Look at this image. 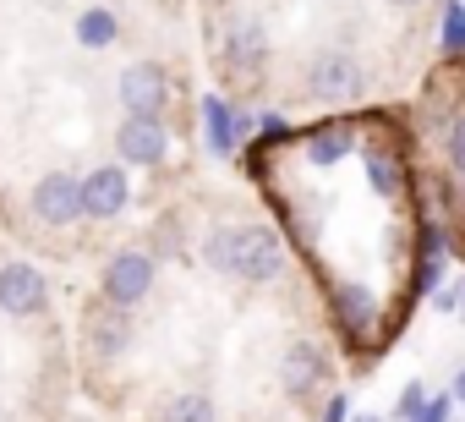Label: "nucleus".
Segmentation results:
<instances>
[{
  "label": "nucleus",
  "instance_id": "nucleus-21",
  "mask_svg": "<svg viewBox=\"0 0 465 422\" xmlns=\"http://www.w3.org/2000/svg\"><path fill=\"white\" fill-rule=\"evenodd\" d=\"M443 159L465 176V116H460V121H449V132H443Z\"/></svg>",
  "mask_w": 465,
  "mask_h": 422
},
{
  "label": "nucleus",
  "instance_id": "nucleus-7",
  "mask_svg": "<svg viewBox=\"0 0 465 422\" xmlns=\"http://www.w3.org/2000/svg\"><path fill=\"white\" fill-rule=\"evenodd\" d=\"M34 215L45 220V226H77L83 220V176H72V170H50V176H39V186H34Z\"/></svg>",
  "mask_w": 465,
  "mask_h": 422
},
{
  "label": "nucleus",
  "instance_id": "nucleus-5",
  "mask_svg": "<svg viewBox=\"0 0 465 422\" xmlns=\"http://www.w3.org/2000/svg\"><path fill=\"white\" fill-rule=\"evenodd\" d=\"M83 340H88V357L94 362H115L126 346H132V307H115V302H88L83 313Z\"/></svg>",
  "mask_w": 465,
  "mask_h": 422
},
{
  "label": "nucleus",
  "instance_id": "nucleus-4",
  "mask_svg": "<svg viewBox=\"0 0 465 422\" xmlns=\"http://www.w3.org/2000/svg\"><path fill=\"white\" fill-rule=\"evenodd\" d=\"M219 66L230 72V77H258L263 66H269V28L258 23V17H230V28H224V45H219Z\"/></svg>",
  "mask_w": 465,
  "mask_h": 422
},
{
  "label": "nucleus",
  "instance_id": "nucleus-17",
  "mask_svg": "<svg viewBox=\"0 0 465 422\" xmlns=\"http://www.w3.org/2000/svg\"><path fill=\"white\" fill-rule=\"evenodd\" d=\"M438 50L449 61H465V0H443V12H438Z\"/></svg>",
  "mask_w": 465,
  "mask_h": 422
},
{
  "label": "nucleus",
  "instance_id": "nucleus-8",
  "mask_svg": "<svg viewBox=\"0 0 465 422\" xmlns=\"http://www.w3.org/2000/svg\"><path fill=\"white\" fill-rule=\"evenodd\" d=\"M50 307V280L34 264H0V313L6 318H34Z\"/></svg>",
  "mask_w": 465,
  "mask_h": 422
},
{
  "label": "nucleus",
  "instance_id": "nucleus-12",
  "mask_svg": "<svg viewBox=\"0 0 465 422\" xmlns=\"http://www.w3.org/2000/svg\"><path fill=\"white\" fill-rule=\"evenodd\" d=\"M126 203H132V181L121 165H99L83 176V215L88 220H115Z\"/></svg>",
  "mask_w": 465,
  "mask_h": 422
},
{
  "label": "nucleus",
  "instance_id": "nucleus-11",
  "mask_svg": "<svg viewBox=\"0 0 465 422\" xmlns=\"http://www.w3.org/2000/svg\"><path fill=\"white\" fill-rule=\"evenodd\" d=\"M164 148H170V132H164L159 116H126V121L115 126V154H121V165H132V170L159 165Z\"/></svg>",
  "mask_w": 465,
  "mask_h": 422
},
{
  "label": "nucleus",
  "instance_id": "nucleus-25",
  "mask_svg": "<svg viewBox=\"0 0 465 422\" xmlns=\"http://www.w3.org/2000/svg\"><path fill=\"white\" fill-rule=\"evenodd\" d=\"M351 422H378V417H351Z\"/></svg>",
  "mask_w": 465,
  "mask_h": 422
},
{
  "label": "nucleus",
  "instance_id": "nucleus-19",
  "mask_svg": "<svg viewBox=\"0 0 465 422\" xmlns=\"http://www.w3.org/2000/svg\"><path fill=\"white\" fill-rule=\"evenodd\" d=\"M367 186H372L378 197H389V192L400 186V159H394L389 148H367Z\"/></svg>",
  "mask_w": 465,
  "mask_h": 422
},
{
  "label": "nucleus",
  "instance_id": "nucleus-6",
  "mask_svg": "<svg viewBox=\"0 0 465 422\" xmlns=\"http://www.w3.org/2000/svg\"><path fill=\"white\" fill-rule=\"evenodd\" d=\"M153 291V258L148 253H115L110 264H104V280H99V296L104 302H115V307H137L143 296Z\"/></svg>",
  "mask_w": 465,
  "mask_h": 422
},
{
  "label": "nucleus",
  "instance_id": "nucleus-14",
  "mask_svg": "<svg viewBox=\"0 0 465 422\" xmlns=\"http://www.w3.org/2000/svg\"><path fill=\"white\" fill-rule=\"evenodd\" d=\"M329 302H334V324L345 329V340H361L378 324V302L367 286H329Z\"/></svg>",
  "mask_w": 465,
  "mask_h": 422
},
{
  "label": "nucleus",
  "instance_id": "nucleus-20",
  "mask_svg": "<svg viewBox=\"0 0 465 422\" xmlns=\"http://www.w3.org/2000/svg\"><path fill=\"white\" fill-rule=\"evenodd\" d=\"M421 400H427V384H421V378H411V384L400 389V400H394V422H411V417L421 411Z\"/></svg>",
  "mask_w": 465,
  "mask_h": 422
},
{
  "label": "nucleus",
  "instance_id": "nucleus-13",
  "mask_svg": "<svg viewBox=\"0 0 465 422\" xmlns=\"http://www.w3.org/2000/svg\"><path fill=\"white\" fill-rule=\"evenodd\" d=\"M443 258H449V231L427 220V226L416 231V275H411L416 296H432V291H438V280H443Z\"/></svg>",
  "mask_w": 465,
  "mask_h": 422
},
{
  "label": "nucleus",
  "instance_id": "nucleus-24",
  "mask_svg": "<svg viewBox=\"0 0 465 422\" xmlns=\"http://www.w3.org/2000/svg\"><path fill=\"white\" fill-rule=\"evenodd\" d=\"M449 395H454V406H465V367L454 373V389H449Z\"/></svg>",
  "mask_w": 465,
  "mask_h": 422
},
{
  "label": "nucleus",
  "instance_id": "nucleus-2",
  "mask_svg": "<svg viewBox=\"0 0 465 422\" xmlns=\"http://www.w3.org/2000/svg\"><path fill=\"white\" fill-rule=\"evenodd\" d=\"M307 94L318 105H334V110L356 105L367 94V72H361V61L351 50H318L312 66H307Z\"/></svg>",
  "mask_w": 465,
  "mask_h": 422
},
{
  "label": "nucleus",
  "instance_id": "nucleus-27",
  "mask_svg": "<svg viewBox=\"0 0 465 422\" xmlns=\"http://www.w3.org/2000/svg\"><path fill=\"white\" fill-rule=\"evenodd\" d=\"M460 197H465V186H460Z\"/></svg>",
  "mask_w": 465,
  "mask_h": 422
},
{
  "label": "nucleus",
  "instance_id": "nucleus-23",
  "mask_svg": "<svg viewBox=\"0 0 465 422\" xmlns=\"http://www.w3.org/2000/svg\"><path fill=\"white\" fill-rule=\"evenodd\" d=\"M323 422H351V400L345 395H329L323 400Z\"/></svg>",
  "mask_w": 465,
  "mask_h": 422
},
{
  "label": "nucleus",
  "instance_id": "nucleus-22",
  "mask_svg": "<svg viewBox=\"0 0 465 422\" xmlns=\"http://www.w3.org/2000/svg\"><path fill=\"white\" fill-rule=\"evenodd\" d=\"M449 417H454V395H427L411 422H449Z\"/></svg>",
  "mask_w": 465,
  "mask_h": 422
},
{
  "label": "nucleus",
  "instance_id": "nucleus-10",
  "mask_svg": "<svg viewBox=\"0 0 465 422\" xmlns=\"http://www.w3.org/2000/svg\"><path fill=\"white\" fill-rule=\"evenodd\" d=\"M280 384L291 400H307L329 384V351L318 340H291L285 346V362H280Z\"/></svg>",
  "mask_w": 465,
  "mask_h": 422
},
{
  "label": "nucleus",
  "instance_id": "nucleus-9",
  "mask_svg": "<svg viewBox=\"0 0 465 422\" xmlns=\"http://www.w3.org/2000/svg\"><path fill=\"white\" fill-rule=\"evenodd\" d=\"M252 116L236 110V99H224V94H203V143L208 154H236L247 137H252Z\"/></svg>",
  "mask_w": 465,
  "mask_h": 422
},
{
  "label": "nucleus",
  "instance_id": "nucleus-18",
  "mask_svg": "<svg viewBox=\"0 0 465 422\" xmlns=\"http://www.w3.org/2000/svg\"><path fill=\"white\" fill-rule=\"evenodd\" d=\"M159 422H219V406L208 395H170L159 406Z\"/></svg>",
  "mask_w": 465,
  "mask_h": 422
},
{
  "label": "nucleus",
  "instance_id": "nucleus-16",
  "mask_svg": "<svg viewBox=\"0 0 465 422\" xmlns=\"http://www.w3.org/2000/svg\"><path fill=\"white\" fill-rule=\"evenodd\" d=\"M115 39H121V23H115L110 6H88V12H77V45H83V50H110Z\"/></svg>",
  "mask_w": 465,
  "mask_h": 422
},
{
  "label": "nucleus",
  "instance_id": "nucleus-3",
  "mask_svg": "<svg viewBox=\"0 0 465 422\" xmlns=\"http://www.w3.org/2000/svg\"><path fill=\"white\" fill-rule=\"evenodd\" d=\"M115 99H121L126 116H159L164 121V110H170V72L159 61H132L115 77Z\"/></svg>",
  "mask_w": 465,
  "mask_h": 422
},
{
  "label": "nucleus",
  "instance_id": "nucleus-26",
  "mask_svg": "<svg viewBox=\"0 0 465 422\" xmlns=\"http://www.w3.org/2000/svg\"><path fill=\"white\" fill-rule=\"evenodd\" d=\"M394 6H411V0H394Z\"/></svg>",
  "mask_w": 465,
  "mask_h": 422
},
{
  "label": "nucleus",
  "instance_id": "nucleus-15",
  "mask_svg": "<svg viewBox=\"0 0 465 422\" xmlns=\"http://www.w3.org/2000/svg\"><path fill=\"white\" fill-rule=\"evenodd\" d=\"M351 148H356L351 121H323L318 132H307V159H312V165H340Z\"/></svg>",
  "mask_w": 465,
  "mask_h": 422
},
{
  "label": "nucleus",
  "instance_id": "nucleus-1",
  "mask_svg": "<svg viewBox=\"0 0 465 422\" xmlns=\"http://www.w3.org/2000/svg\"><path fill=\"white\" fill-rule=\"evenodd\" d=\"M203 264L213 275L247 280V286H269L285 275V236L274 226H230V231H208L203 242Z\"/></svg>",
  "mask_w": 465,
  "mask_h": 422
}]
</instances>
